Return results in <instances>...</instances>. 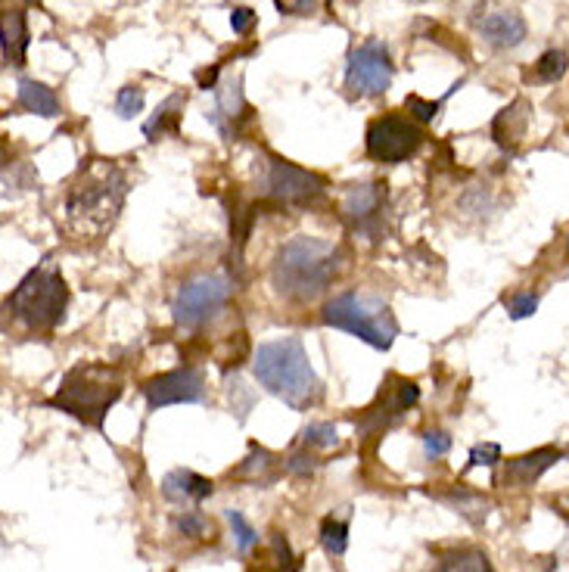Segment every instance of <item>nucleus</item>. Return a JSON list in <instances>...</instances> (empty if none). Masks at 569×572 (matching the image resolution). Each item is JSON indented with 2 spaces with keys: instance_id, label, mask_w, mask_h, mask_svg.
I'll use <instances>...</instances> for the list:
<instances>
[{
  "instance_id": "1",
  "label": "nucleus",
  "mask_w": 569,
  "mask_h": 572,
  "mask_svg": "<svg viewBox=\"0 0 569 572\" xmlns=\"http://www.w3.org/2000/svg\"><path fill=\"white\" fill-rule=\"evenodd\" d=\"M128 199V175L109 159H88L63 196V234L72 243H100L116 227Z\"/></svg>"
},
{
  "instance_id": "2",
  "label": "nucleus",
  "mask_w": 569,
  "mask_h": 572,
  "mask_svg": "<svg viewBox=\"0 0 569 572\" xmlns=\"http://www.w3.org/2000/svg\"><path fill=\"white\" fill-rule=\"evenodd\" d=\"M343 268H346L343 249L327 240L299 234L277 249L271 262V286L287 302L308 305L330 290V283L343 274Z\"/></svg>"
},
{
  "instance_id": "3",
  "label": "nucleus",
  "mask_w": 569,
  "mask_h": 572,
  "mask_svg": "<svg viewBox=\"0 0 569 572\" xmlns=\"http://www.w3.org/2000/svg\"><path fill=\"white\" fill-rule=\"evenodd\" d=\"M252 374L255 383L293 411H308L324 398V383L311 367L305 342L296 333L262 342L252 355Z\"/></svg>"
},
{
  "instance_id": "4",
  "label": "nucleus",
  "mask_w": 569,
  "mask_h": 572,
  "mask_svg": "<svg viewBox=\"0 0 569 572\" xmlns=\"http://www.w3.org/2000/svg\"><path fill=\"white\" fill-rule=\"evenodd\" d=\"M122 389H125V380L112 364L81 361L66 370L56 392L44 402V408L63 411L84 426L103 429V420L109 408L122 398Z\"/></svg>"
},
{
  "instance_id": "5",
  "label": "nucleus",
  "mask_w": 569,
  "mask_h": 572,
  "mask_svg": "<svg viewBox=\"0 0 569 572\" xmlns=\"http://www.w3.org/2000/svg\"><path fill=\"white\" fill-rule=\"evenodd\" d=\"M66 308H69V286L50 255L28 271L16 283V290L7 296V311L28 333H53L63 324Z\"/></svg>"
},
{
  "instance_id": "6",
  "label": "nucleus",
  "mask_w": 569,
  "mask_h": 572,
  "mask_svg": "<svg viewBox=\"0 0 569 572\" xmlns=\"http://www.w3.org/2000/svg\"><path fill=\"white\" fill-rule=\"evenodd\" d=\"M321 324L358 336L377 352H389L398 336V321L386 302L361 293H339L321 308Z\"/></svg>"
},
{
  "instance_id": "7",
  "label": "nucleus",
  "mask_w": 569,
  "mask_h": 572,
  "mask_svg": "<svg viewBox=\"0 0 569 572\" xmlns=\"http://www.w3.org/2000/svg\"><path fill=\"white\" fill-rule=\"evenodd\" d=\"M262 203L283 206V209H311L324 203L327 181L315 171H305L280 156H268L265 178H262Z\"/></svg>"
},
{
  "instance_id": "8",
  "label": "nucleus",
  "mask_w": 569,
  "mask_h": 572,
  "mask_svg": "<svg viewBox=\"0 0 569 572\" xmlns=\"http://www.w3.org/2000/svg\"><path fill=\"white\" fill-rule=\"evenodd\" d=\"M234 296V283L221 274H203L178 286L172 302V318L178 330H199L224 311Z\"/></svg>"
},
{
  "instance_id": "9",
  "label": "nucleus",
  "mask_w": 569,
  "mask_h": 572,
  "mask_svg": "<svg viewBox=\"0 0 569 572\" xmlns=\"http://www.w3.org/2000/svg\"><path fill=\"white\" fill-rule=\"evenodd\" d=\"M386 215H389V190L380 181L349 184L339 196V218L349 231L367 243H380L386 237Z\"/></svg>"
},
{
  "instance_id": "10",
  "label": "nucleus",
  "mask_w": 569,
  "mask_h": 572,
  "mask_svg": "<svg viewBox=\"0 0 569 572\" xmlns=\"http://www.w3.org/2000/svg\"><path fill=\"white\" fill-rule=\"evenodd\" d=\"M423 137L426 134L420 131V125L389 112V116H380L367 125L364 147L374 162L398 165V162H408L411 156H417V150L423 147Z\"/></svg>"
},
{
  "instance_id": "11",
  "label": "nucleus",
  "mask_w": 569,
  "mask_h": 572,
  "mask_svg": "<svg viewBox=\"0 0 569 572\" xmlns=\"http://www.w3.org/2000/svg\"><path fill=\"white\" fill-rule=\"evenodd\" d=\"M395 66L383 41H364L349 53L346 63V91L352 97H380L392 88Z\"/></svg>"
},
{
  "instance_id": "12",
  "label": "nucleus",
  "mask_w": 569,
  "mask_h": 572,
  "mask_svg": "<svg viewBox=\"0 0 569 572\" xmlns=\"http://www.w3.org/2000/svg\"><path fill=\"white\" fill-rule=\"evenodd\" d=\"M417 402H420V386L414 380L389 374L383 389H380V395H377V402L367 405L361 411V417L355 420L358 433L361 436H380V433H386V429H392L395 423H402Z\"/></svg>"
},
{
  "instance_id": "13",
  "label": "nucleus",
  "mask_w": 569,
  "mask_h": 572,
  "mask_svg": "<svg viewBox=\"0 0 569 572\" xmlns=\"http://www.w3.org/2000/svg\"><path fill=\"white\" fill-rule=\"evenodd\" d=\"M144 398L150 411L168 408V405H199L206 402V377L196 367H178L159 374L144 383Z\"/></svg>"
},
{
  "instance_id": "14",
  "label": "nucleus",
  "mask_w": 569,
  "mask_h": 572,
  "mask_svg": "<svg viewBox=\"0 0 569 572\" xmlns=\"http://www.w3.org/2000/svg\"><path fill=\"white\" fill-rule=\"evenodd\" d=\"M563 457H566V451L554 448V445L526 451L520 457H510L501 470V485H507V489H529V485H535L554 464H560Z\"/></svg>"
},
{
  "instance_id": "15",
  "label": "nucleus",
  "mask_w": 569,
  "mask_h": 572,
  "mask_svg": "<svg viewBox=\"0 0 569 572\" xmlns=\"http://www.w3.org/2000/svg\"><path fill=\"white\" fill-rule=\"evenodd\" d=\"M249 112H252V109H249V103H246V97H243V78L237 75V78L221 81L218 88H215V109L206 112V119L221 131V137L234 140L240 122L249 119Z\"/></svg>"
},
{
  "instance_id": "16",
  "label": "nucleus",
  "mask_w": 569,
  "mask_h": 572,
  "mask_svg": "<svg viewBox=\"0 0 569 572\" xmlns=\"http://www.w3.org/2000/svg\"><path fill=\"white\" fill-rule=\"evenodd\" d=\"M479 35L495 50H514L526 41V19L517 10H495L479 22Z\"/></svg>"
},
{
  "instance_id": "17",
  "label": "nucleus",
  "mask_w": 569,
  "mask_h": 572,
  "mask_svg": "<svg viewBox=\"0 0 569 572\" xmlns=\"http://www.w3.org/2000/svg\"><path fill=\"white\" fill-rule=\"evenodd\" d=\"M529 116H532V106L526 100H514L507 109H501L495 122H492V137L498 147L507 153V156H514L517 147H520V140L526 134V125H529Z\"/></svg>"
},
{
  "instance_id": "18",
  "label": "nucleus",
  "mask_w": 569,
  "mask_h": 572,
  "mask_svg": "<svg viewBox=\"0 0 569 572\" xmlns=\"http://www.w3.org/2000/svg\"><path fill=\"white\" fill-rule=\"evenodd\" d=\"M162 495L178 504H199L212 495V479L199 476L193 470H172L162 479Z\"/></svg>"
},
{
  "instance_id": "19",
  "label": "nucleus",
  "mask_w": 569,
  "mask_h": 572,
  "mask_svg": "<svg viewBox=\"0 0 569 572\" xmlns=\"http://www.w3.org/2000/svg\"><path fill=\"white\" fill-rule=\"evenodd\" d=\"M16 103H19V109L35 112V116H44V119L60 116V97H56V94L47 88V84L32 81V78H22V81H19Z\"/></svg>"
},
{
  "instance_id": "20",
  "label": "nucleus",
  "mask_w": 569,
  "mask_h": 572,
  "mask_svg": "<svg viewBox=\"0 0 569 572\" xmlns=\"http://www.w3.org/2000/svg\"><path fill=\"white\" fill-rule=\"evenodd\" d=\"M433 498L448 504L454 513H461V517L470 520L473 526H479L482 520L489 517V510H492V501L482 492H473V489H451V492H439Z\"/></svg>"
},
{
  "instance_id": "21",
  "label": "nucleus",
  "mask_w": 569,
  "mask_h": 572,
  "mask_svg": "<svg viewBox=\"0 0 569 572\" xmlns=\"http://www.w3.org/2000/svg\"><path fill=\"white\" fill-rule=\"evenodd\" d=\"M28 19L25 13L13 10L4 13V63L7 66H25V53H28Z\"/></svg>"
},
{
  "instance_id": "22",
  "label": "nucleus",
  "mask_w": 569,
  "mask_h": 572,
  "mask_svg": "<svg viewBox=\"0 0 569 572\" xmlns=\"http://www.w3.org/2000/svg\"><path fill=\"white\" fill-rule=\"evenodd\" d=\"M231 476L255 485H268L277 479V457L262 445H249V454L243 457V464L237 470H231Z\"/></svg>"
},
{
  "instance_id": "23",
  "label": "nucleus",
  "mask_w": 569,
  "mask_h": 572,
  "mask_svg": "<svg viewBox=\"0 0 569 572\" xmlns=\"http://www.w3.org/2000/svg\"><path fill=\"white\" fill-rule=\"evenodd\" d=\"M181 112H184V94H172L159 109L150 122H144V134L147 140H159V137H168V134H178L181 131Z\"/></svg>"
},
{
  "instance_id": "24",
  "label": "nucleus",
  "mask_w": 569,
  "mask_h": 572,
  "mask_svg": "<svg viewBox=\"0 0 569 572\" xmlns=\"http://www.w3.org/2000/svg\"><path fill=\"white\" fill-rule=\"evenodd\" d=\"M433 572H495V569H492V563H489V557H486V554L467 548V551L445 554V557L436 563V569H433Z\"/></svg>"
},
{
  "instance_id": "25",
  "label": "nucleus",
  "mask_w": 569,
  "mask_h": 572,
  "mask_svg": "<svg viewBox=\"0 0 569 572\" xmlns=\"http://www.w3.org/2000/svg\"><path fill=\"white\" fill-rule=\"evenodd\" d=\"M321 548L330 554V557H343L349 551V517L339 520V517H324L321 523Z\"/></svg>"
},
{
  "instance_id": "26",
  "label": "nucleus",
  "mask_w": 569,
  "mask_h": 572,
  "mask_svg": "<svg viewBox=\"0 0 569 572\" xmlns=\"http://www.w3.org/2000/svg\"><path fill=\"white\" fill-rule=\"evenodd\" d=\"M569 69V56L566 50H548L542 53V60L535 63V81H542V84H557Z\"/></svg>"
},
{
  "instance_id": "27",
  "label": "nucleus",
  "mask_w": 569,
  "mask_h": 572,
  "mask_svg": "<svg viewBox=\"0 0 569 572\" xmlns=\"http://www.w3.org/2000/svg\"><path fill=\"white\" fill-rule=\"evenodd\" d=\"M116 112L125 122L140 116V112H144V88H140V84H125V88L116 94Z\"/></svg>"
},
{
  "instance_id": "28",
  "label": "nucleus",
  "mask_w": 569,
  "mask_h": 572,
  "mask_svg": "<svg viewBox=\"0 0 569 572\" xmlns=\"http://www.w3.org/2000/svg\"><path fill=\"white\" fill-rule=\"evenodd\" d=\"M224 517H227V523H231V529H234V538H237L240 554H249L255 545H259V532H255V529L246 523V517H243L240 510H224Z\"/></svg>"
},
{
  "instance_id": "29",
  "label": "nucleus",
  "mask_w": 569,
  "mask_h": 572,
  "mask_svg": "<svg viewBox=\"0 0 569 572\" xmlns=\"http://www.w3.org/2000/svg\"><path fill=\"white\" fill-rule=\"evenodd\" d=\"M302 442H305V448H336L339 445L336 426L333 423H308L302 429Z\"/></svg>"
},
{
  "instance_id": "30",
  "label": "nucleus",
  "mask_w": 569,
  "mask_h": 572,
  "mask_svg": "<svg viewBox=\"0 0 569 572\" xmlns=\"http://www.w3.org/2000/svg\"><path fill=\"white\" fill-rule=\"evenodd\" d=\"M321 467V461L315 454H311L308 448L305 451H293L287 457V473L290 476H299V479H308V476H315V470Z\"/></svg>"
},
{
  "instance_id": "31",
  "label": "nucleus",
  "mask_w": 569,
  "mask_h": 572,
  "mask_svg": "<svg viewBox=\"0 0 569 572\" xmlns=\"http://www.w3.org/2000/svg\"><path fill=\"white\" fill-rule=\"evenodd\" d=\"M498 461H501V445L498 442H482V445L470 448L467 470H473V467H498Z\"/></svg>"
},
{
  "instance_id": "32",
  "label": "nucleus",
  "mask_w": 569,
  "mask_h": 572,
  "mask_svg": "<svg viewBox=\"0 0 569 572\" xmlns=\"http://www.w3.org/2000/svg\"><path fill=\"white\" fill-rule=\"evenodd\" d=\"M175 529H178L184 538H203V535L209 532V520L203 517V513L187 510V513H181V517L175 520Z\"/></svg>"
},
{
  "instance_id": "33",
  "label": "nucleus",
  "mask_w": 569,
  "mask_h": 572,
  "mask_svg": "<svg viewBox=\"0 0 569 572\" xmlns=\"http://www.w3.org/2000/svg\"><path fill=\"white\" fill-rule=\"evenodd\" d=\"M439 106H442V100H423V97H417V94H411V97L405 100V109L411 112L417 122H436Z\"/></svg>"
},
{
  "instance_id": "34",
  "label": "nucleus",
  "mask_w": 569,
  "mask_h": 572,
  "mask_svg": "<svg viewBox=\"0 0 569 572\" xmlns=\"http://www.w3.org/2000/svg\"><path fill=\"white\" fill-rule=\"evenodd\" d=\"M535 308H538V296H535V293H520V296H510V299H507L510 321H526V318H532Z\"/></svg>"
},
{
  "instance_id": "35",
  "label": "nucleus",
  "mask_w": 569,
  "mask_h": 572,
  "mask_svg": "<svg viewBox=\"0 0 569 572\" xmlns=\"http://www.w3.org/2000/svg\"><path fill=\"white\" fill-rule=\"evenodd\" d=\"M274 7L283 16H315L321 0H274Z\"/></svg>"
},
{
  "instance_id": "36",
  "label": "nucleus",
  "mask_w": 569,
  "mask_h": 572,
  "mask_svg": "<svg viewBox=\"0 0 569 572\" xmlns=\"http://www.w3.org/2000/svg\"><path fill=\"white\" fill-rule=\"evenodd\" d=\"M423 448L430 457H442L451 451V436L442 433V429H430V433H423Z\"/></svg>"
},
{
  "instance_id": "37",
  "label": "nucleus",
  "mask_w": 569,
  "mask_h": 572,
  "mask_svg": "<svg viewBox=\"0 0 569 572\" xmlns=\"http://www.w3.org/2000/svg\"><path fill=\"white\" fill-rule=\"evenodd\" d=\"M252 25H255V13H252L249 7L231 10V28H234V35H249Z\"/></svg>"
},
{
  "instance_id": "38",
  "label": "nucleus",
  "mask_w": 569,
  "mask_h": 572,
  "mask_svg": "<svg viewBox=\"0 0 569 572\" xmlns=\"http://www.w3.org/2000/svg\"><path fill=\"white\" fill-rule=\"evenodd\" d=\"M566 255H569V240H566Z\"/></svg>"
}]
</instances>
